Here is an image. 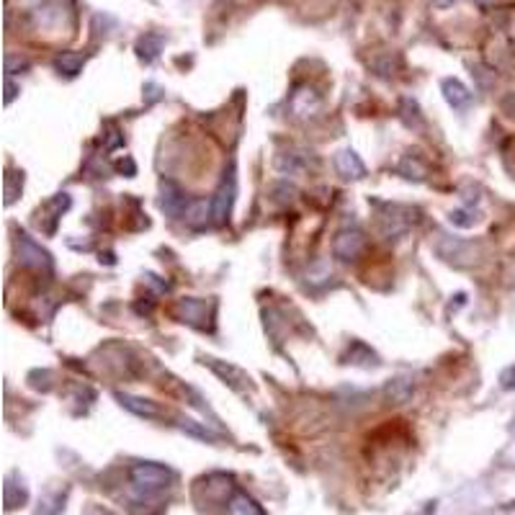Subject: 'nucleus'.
I'll list each match as a JSON object with an SVG mask.
<instances>
[{"label":"nucleus","mask_w":515,"mask_h":515,"mask_svg":"<svg viewBox=\"0 0 515 515\" xmlns=\"http://www.w3.org/2000/svg\"><path fill=\"white\" fill-rule=\"evenodd\" d=\"M129 479H132V492H134L139 500H149V497H155L157 492H163L165 487H170L173 479H176V474H173L168 467H163V464L139 461V464L132 467Z\"/></svg>","instance_id":"f257e3e1"},{"label":"nucleus","mask_w":515,"mask_h":515,"mask_svg":"<svg viewBox=\"0 0 515 515\" xmlns=\"http://www.w3.org/2000/svg\"><path fill=\"white\" fill-rule=\"evenodd\" d=\"M335 168L343 178H353V181H361L366 176V165L361 163V157L353 149H340L335 155Z\"/></svg>","instance_id":"423d86ee"},{"label":"nucleus","mask_w":515,"mask_h":515,"mask_svg":"<svg viewBox=\"0 0 515 515\" xmlns=\"http://www.w3.org/2000/svg\"><path fill=\"white\" fill-rule=\"evenodd\" d=\"M26 68H28L26 60H18V57L8 55V60H6V73H8V75L16 73V70H26Z\"/></svg>","instance_id":"f3484780"},{"label":"nucleus","mask_w":515,"mask_h":515,"mask_svg":"<svg viewBox=\"0 0 515 515\" xmlns=\"http://www.w3.org/2000/svg\"><path fill=\"white\" fill-rule=\"evenodd\" d=\"M16 181H23V178L16 176V173H8L6 176V203H14L16 191H21V184L16 186Z\"/></svg>","instance_id":"dca6fc26"},{"label":"nucleus","mask_w":515,"mask_h":515,"mask_svg":"<svg viewBox=\"0 0 515 515\" xmlns=\"http://www.w3.org/2000/svg\"><path fill=\"white\" fill-rule=\"evenodd\" d=\"M384 394H386V400L394 402V405H405V402L413 400L415 381L410 379V376H397V379H392L389 384H386Z\"/></svg>","instance_id":"6e6552de"},{"label":"nucleus","mask_w":515,"mask_h":515,"mask_svg":"<svg viewBox=\"0 0 515 515\" xmlns=\"http://www.w3.org/2000/svg\"><path fill=\"white\" fill-rule=\"evenodd\" d=\"M160 206L168 217H181L189 209V198L181 191V186L173 184V181H163V196H160Z\"/></svg>","instance_id":"39448f33"},{"label":"nucleus","mask_w":515,"mask_h":515,"mask_svg":"<svg viewBox=\"0 0 515 515\" xmlns=\"http://www.w3.org/2000/svg\"><path fill=\"white\" fill-rule=\"evenodd\" d=\"M116 397H119V402L127 407L129 413L139 415V418H160L163 415V410L155 402L142 400V397H132V394H116Z\"/></svg>","instance_id":"1a4fd4ad"},{"label":"nucleus","mask_w":515,"mask_h":515,"mask_svg":"<svg viewBox=\"0 0 515 515\" xmlns=\"http://www.w3.org/2000/svg\"><path fill=\"white\" fill-rule=\"evenodd\" d=\"M454 3H456V0H433L435 8H451Z\"/></svg>","instance_id":"412c9836"},{"label":"nucleus","mask_w":515,"mask_h":515,"mask_svg":"<svg viewBox=\"0 0 515 515\" xmlns=\"http://www.w3.org/2000/svg\"><path fill=\"white\" fill-rule=\"evenodd\" d=\"M227 515H265V513L248 492H240L238 489V492L227 500Z\"/></svg>","instance_id":"9d476101"},{"label":"nucleus","mask_w":515,"mask_h":515,"mask_svg":"<svg viewBox=\"0 0 515 515\" xmlns=\"http://www.w3.org/2000/svg\"><path fill=\"white\" fill-rule=\"evenodd\" d=\"M363 250V232L361 230H340L335 243H332V253L335 258L340 260H353V258H359V253Z\"/></svg>","instance_id":"20e7f679"},{"label":"nucleus","mask_w":515,"mask_h":515,"mask_svg":"<svg viewBox=\"0 0 515 515\" xmlns=\"http://www.w3.org/2000/svg\"><path fill=\"white\" fill-rule=\"evenodd\" d=\"M83 65H85V57H83L80 52H62V55L55 60V68L60 70V73L70 75V78L80 73Z\"/></svg>","instance_id":"ddd939ff"},{"label":"nucleus","mask_w":515,"mask_h":515,"mask_svg":"<svg viewBox=\"0 0 515 515\" xmlns=\"http://www.w3.org/2000/svg\"><path fill=\"white\" fill-rule=\"evenodd\" d=\"M209 214H211V203L206 206V201H193L189 203V209H186V222L191 227H203V224L209 222Z\"/></svg>","instance_id":"4468645a"},{"label":"nucleus","mask_w":515,"mask_h":515,"mask_svg":"<svg viewBox=\"0 0 515 515\" xmlns=\"http://www.w3.org/2000/svg\"><path fill=\"white\" fill-rule=\"evenodd\" d=\"M26 489L21 487L18 492H16V487H14V482H8L6 484V508L8 510H14V508H18V505H23L26 502Z\"/></svg>","instance_id":"2eb2a0df"},{"label":"nucleus","mask_w":515,"mask_h":515,"mask_svg":"<svg viewBox=\"0 0 515 515\" xmlns=\"http://www.w3.org/2000/svg\"><path fill=\"white\" fill-rule=\"evenodd\" d=\"M235 193H238V184H235V168L230 165V170L224 173L222 184H219L217 193L211 198V219L217 224H224L232 211V203H235Z\"/></svg>","instance_id":"f03ea898"},{"label":"nucleus","mask_w":515,"mask_h":515,"mask_svg":"<svg viewBox=\"0 0 515 515\" xmlns=\"http://www.w3.org/2000/svg\"><path fill=\"white\" fill-rule=\"evenodd\" d=\"M85 515H114V513H109V510L98 508V505H90V508L85 510Z\"/></svg>","instance_id":"aec40b11"},{"label":"nucleus","mask_w":515,"mask_h":515,"mask_svg":"<svg viewBox=\"0 0 515 515\" xmlns=\"http://www.w3.org/2000/svg\"><path fill=\"white\" fill-rule=\"evenodd\" d=\"M6 90H8V93H6V103H11V101L16 98V90H18V88L14 85V80H11V78L6 80Z\"/></svg>","instance_id":"a211bd4d"},{"label":"nucleus","mask_w":515,"mask_h":515,"mask_svg":"<svg viewBox=\"0 0 515 515\" xmlns=\"http://www.w3.org/2000/svg\"><path fill=\"white\" fill-rule=\"evenodd\" d=\"M443 98L448 101V106H454V109H467L469 101H472V93H469L464 85H461L459 80H454V78H448V80H443Z\"/></svg>","instance_id":"f8f14e48"},{"label":"nucleus","mask_w":515,"mask_h":515,"mask_svg":"<svg viewBox=\"0 0 515 515\" xmlns=\"http://www.w3.org/2000/svg\"><path fill=\"white\" fill-rule=\"evenodd\" d=\"M163 44H165V39L160 34L139 36V41H137V57L149 65V62H155L157 57H160V52H163Z\"/></svg>","instance_id":"9b49d317"},{"label":"nucleus","mask_w":515,"mask_h":515,"mask_svg":"<svg viewBox=\"0 0 515 515\" xmlns=\"http://www.w3.org/2000/svg\"><path fill=\"white\" fill-rule=\"evenodd\" d=\"M206 363L211 366V371H217L219 376H222V379L227 381L230 386H235L238 392H245V389H248V381H250V376H248V373H243L240 368L230 366V363H222V361H217V359H206Z\"/></svg>","instance_id":"0eeeda50"},{"label":"nucleus","mask_w":515,"mask_h":515,"mask_svg":"<svg viewBox=\"0 0 515 515\" xmlns=\"http://www.w3.org/2000/svg\"><path fill=\"white\" fill-rule=\"evenodd\" d=\"M502 386H505V389H513L515 386V368H510V371L502 376Z\"/></svg>","instance_id":"6ab92c4d"},{"label":"nucleus","mask_w":515,"mask_h":515,"mask_svg":"<svg viewBox=\"0 0 515 515\" xmlns=\"http://www.w3.org/2000/svg\"><path fill=\"white\" fill-rule=\"evenodd\" d=\"M18 260L23 265H28V268H39V271L41 268H44V271L52 268V258H49V253L41 250L39 245L28 238L26 232H21L18 235Z\"/></svg>","instance_id":"7ed1b4c3"}]
</instances>
